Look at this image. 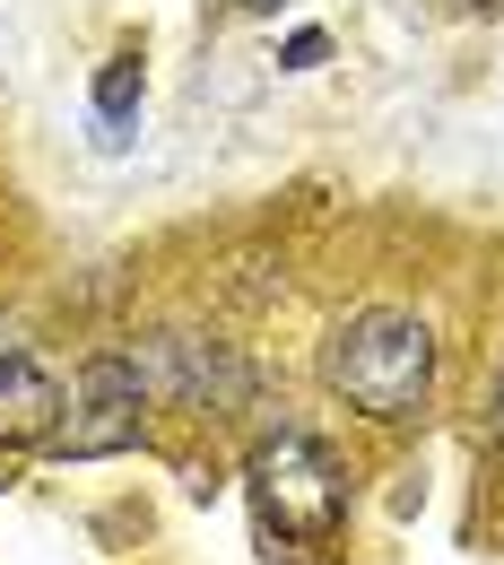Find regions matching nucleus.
Instances as JSON below:
<instances>
[{"label": "nucleus", "mask_w": 504, "mask_h": 565, "mask_svg": "<svg viewBox=\"0 0 504 565\" xmlns=\"http://www.w3.org/2000/svg\"><path fill=\"white\" fill-rule=\"evenodd\" d=\"M322 383L374 426L427 418V401H435V331L418 313H400V305H365V313H348V322L331 331Z\"/></svg>", "instance_id": "1"}, {"label": "nucleus", "mask_w": 504, "mask_h": 565, "mask_svg": "<svg viewBox=\"0 0 504 565\" xmlns=\"http://www.w3.org/2000/svg\"><path fill=\"white\" fill-rule=\"evenodd\" d=\"M244 488H253L261 531L296 540V548H331L340 522H348V470L313 426H270L244 461Z\"/></svg>", "instance_id": "2"}, {"label": "nucleus", "mask_w": 504, "mask_h": 565, "mask_svg": "<svg viewBox=\"0 0 504 565\" xmlns=\"http://www.w3.org/2000/svg\"><path fill=\"white\" fill-rule=\"evenodd\" d=\"M148 435V383L140 365L122 349L87 356V374H78V392L62 401V426H53V461H114V452H131Z\"/></svg>", "instance_id": "3"}, {"label": "nucleus", "mask_w": 504, "mask_h": 565, "mask_svg": "<svg viewBox=\"0 0 504 565\" xmlns=\"http://www.w3.org/2000/svg\"><path fill=\"white\" fill-rule=\"evenodd\" d=\"M148 401H183V409H244L253 401V365L226 349V340H192V331H157L140 356Z\"/></svg>", "instance_id": "4"}, {"label": "nucleus", "mask_w": 504, "mask_h": 565, "mask_svg": "<svg viewBox=\"0 0 504 565\" xmlns=\"http://www.w3.org/2000/svg\"><path fill=\"white\" fill-rule=\"evenodd\" d=\"M62 401H71V392L18 349V340L0 349V452H44L53 426H62Z\"/></svg>", "instance_id": "5"}, {"label": "nucleus", "mask_w": 504, "mask_h": 565, "mask_svg": "<svg viewBox=\"0 0 504 565\" xmlns=\"http://www.w3.org/2000/svg\"><path fill=\"white\" fill-rule=\"evenodd\" d=\"M131 105H140V53H114L105 71H96V122L122 140V122H131Z\"/></svg>", "instance_id": "6"}, {"label": "nucleus", "mask_w": 504, "mask_h": 565, "mask_svg": "<svg viewBox=\"0 0 504 565\" xmlns=\"http://www.w3.org/2000/svg\"><path fill=\"white\" fill-rule=\"evenodd\" d=\"M279 62H288V71H322V62H331V35H288Z\"/></svg>", "instance_id": "7"}, {"label": "nucleus", "mask_w": 504, "mask_h": 565, "mask_svg": "<svg viewBox=\"0 0 504 565\" xmlns=\"http://www.w3.org/2000/svg\"><path fill=\"white\" fill-rule=\"evenodd\" d=\"M487 418H496V444H504V374H496V409H487Z\"/></svg>", "instance_id": "8"}, {"label": "nucleus", "mask_w": 504, "mask_h": 565, "mask_svg": "<svg viewBox=\"0 0 504 565\" xmlns=\"http://www.w3.org/2000/svg\"><path fill=\"white\" fill-rule=\"evenodd\" d=\"M0 488H9V461H0Z\"/></svg>", "instance_id": "9"}, {"label": "nucleus", "mask_w": 504, "mask_h": 565, "mask_svg": "<svg viewBox=\"0 0 504 565\" xmlns=\"http://www.w3.org/2000/svg\"><path fill=\"white\" fill-rule=\"evenodd\" d=\"M470 9H479V0H470ZM487 9H496V0H487Z\"/></svg>", "instance_id": "10"}, {"label": "nucleus", "mask_w": 504, "mask_h": 565, "mask_svg": "<svg viewBox=\"0 0 504 565\" xmlns=\"http://www.w3.org/2000/svg\"><path fill=\"white\" fill-rule=\"evenodd\" d=\"M0 349H9V331H0Z\"/></svg>", "instance_id": "11"}]
</instances>
